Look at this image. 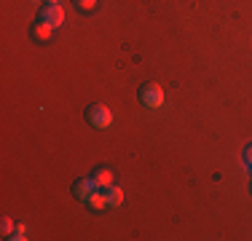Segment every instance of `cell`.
Wrapping results in <instances>:
<instances>
[{"mask_svg": "<svg viewBox=\"0 0 252 241\" xmlns=\"http://www.w3.org/2000/svg\"><path fill=\"white\" fill-rule=\"evenodd\" d=\"M89 207L92 209H105L107 207V198H105V190H97V193H92V198H89Z\"/></svg>", "mask_w": 252, "mask_h": 241, "instance_id": "ba28073f", "label": "cell"}, {"mask_svg": "<svg viewBox=\"0 0 252 241\" xmlns=\"http://www.w3.org/2000/svg\"><path fill=\"white\" fill-rule=\"evenodd\" d=\"M137 99H140L145 107H151V110H156V107H161V105H164V89H161V86H156V83L140 86V91H137Z\"/></svg>", "mask_w": 252, "mask_h": 241, "instance_id": "6da1fadb", "label": "cell"}, {"mask_svg": "<svg viewBox=\"0 0 252 241\" xmlns=\"http://www.w3.org/2000/svg\"><path fill=\"white\" fill-rule=\"evenodd\" d=\"M242 161H244V166H247V172H252V145H250V148H244Z\"/></svg>", "mask_w": 252, "mask_h": 241, "instance_id": "8fae6325", "label": "cell"}, {"mask_svg": "<svg viewBox=\"0 0 252 241\" xmlns=\"http://www.w3.org/2000/svg\"><path fill=\"white\" fill-rule=\"evenodd\" d=\"M250 190H252V185H250Z\"/></svg>", "mask_w": 252, "mask_h": 241, "instance_id": "5bb4252c", "label": "cell"}, {"mask_svg": "<svg viewBox=\"0 0 252 241\" xmlns=\"http://www.w3.org/2000/svg\"><path fill=\"white\" fill-rule=\"evenodd\" d=\"M78 11H94L97 8V0H73Z\"/></svg>", "mask_w": 252, "mask_h": 241, "instance_id": "9c48e42d", "label": "cell"}, {"mask_svg": "<svg viewBox=\"0 0 252 241\" xmlns=\"http://www.w3.org/2000/svg\"><path fill=\"white\" fill-rule=\"evenodd\" d=\"M105 198H107V207H121L124 204V190L118 185H110L105 188Z\"/></svg>", "mask_w": 252, "mask_h": 241, "instance_id": "52a82bcc", "label": "cell"}, {"mask_svg": "<svg viewBox=\"0 0 252 241\" xmlns=\"http://www.w3.org/2000/svg\"><path fill=\"white\" fill-rule=\"evenodd\" d=\"M8 239H11V241H25V239H27V231H25V225H16V228H14V233H11Z\"/></svg>", "mask_w": 252, "mask_h": 241, "instance_id": "30bf717a", "label": "cell"}, {"mask_svg": "<svg viewBox=\"0 0 252 241\" xmlns=\"http://www.w3.org/2000/svg\"><path fill=\"white\" fill-rule=\"evenodd\" d=\"M92 177H94V182H97L99 190H105V188H110V185H113V172H110V169H97Z\"/></svg>", "mask_w": 252, "mask_h": 241, "instance_id": "8992f818", "label": "cell"}, {"mask_svg": "<svg viewBox=\"0 0 252 241\" xmlns=\"http://www.w3.org/2000/svg\"><path fill=\"white\" fill-rule=\"evenodd\" d=\"M86 120L94 126V129H110L113 113H110V107H105V105H92L86 110Z\"/></svg>", "mask_w": 252, "mask_h": 241, "instance_id": "7a4b0ae2", "label": "cell"}, {"mask_svg": "<svg viewBox=\"0 0 252 241\" xmlns=\"http://www.w3.org/2000/svg\"><path fill=\"white\" fill-rule=\"evenodd\" d=\"M0 228H3V236H5V239H8L11 233H14V222H11L8 217H5V220H3V225H0Z\"/></svg>", "mask_w": 252, "mask_h": 241, "instance_id": "7c38bea8", "label": "cell"}, {"mask_svg": "<svg viewBox=\"0 0 252 241\" xmlns=\"http://www.w3.org/2000/svg\"><path fill=\"white\" fill-rule=\"evenodd\" d=\"M30 38L38 40V43H46V40L51 38V27H49L46 22H40V19H38V22L32 24V27H30Z\"/></svg>", "mask_w": 252, "mask_h": 241, "instance_id": "5b68a950", "label": "cell"}, {"mask_svg": "<svg viewBox=\"0 0 252 241\" xmlns=\"http://www.w3.org/2000/svg\"><path fill=\"white\" fill-rule=\"evenodd\" d=\"M97 182H94V177H81L73 182V196L81 198V201H89L92 198V193H97Z\"/></svg>", "mask_w": 252, "mask_h": 241, "instance_id": "277c9868", "label": "cell"}, {"mask_svg": "<svg viewBox=\"0 0 252 241\" xmlns=\"http://www.w3.org/2000/svg\"><path fill=\"white\" fill-rule=\"evenodd\" d=\"M46 3H57V5H59V0H46Z\"/></svg>", "mask_w": 252, "mask_h": 241, "instance_id": "4fadbf2b", "label": "cell"}, {"mask_svg": "<svg viewBox=\"0 0 252 241\" xmlns=\"http://www.w3.org/2000/svg\"><path fill=\"white\" fill-rule=\"evenodd\" d=\"M40 22H46L49 27H62L64 24V8L57 3H46L43 8H40Z\"/></svg>", "mask_w": 252, "mask_h": 241, "instance_id": "3957f363", "label": "cell"}]
</instances>
